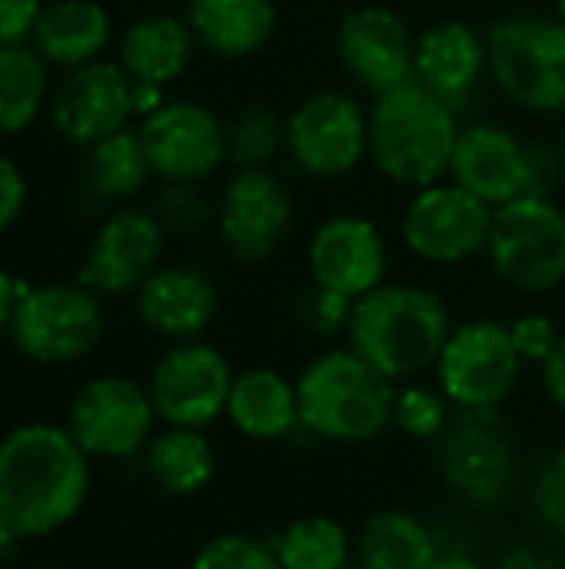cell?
I'll list each match as a JSON object with an SVG mask.
<instances>
[{
  "instance_id": "6da1fadb",
  "label": "cell",
  "mask_w": 565,
  "mask_h": 569,
  "mask_svg": "<svg viewBox=\"0 0 565 569\" xmlns=\"http://www.w3.org/2000/svg\"><path fill=\"white\" fill-rule=\"evenodd\" d=\"M93 493V460L53 420H27L0 433V507L20 540H47L73 527Z\"/></svg>"
},
{
  "instance_id": "7a4b0ae2",
  "label": "cell",
  "mask_w": 565,
  "mask_h": 569,
  "mask_svg": "<svg viewBox=\"0 0 565 569\" xmlns=\"http://www.w3.org/2000/svg\"><path fill=\"white\" fill-rule=\"evenodd\" d=\"M296 380L300 430L306 440L356 450L393 430L396 383L366 363L353 347H326L313 353Z\"/></svg>"
},
{
  "instance_id": "3957f363",
  "label": "cell",
  "mask_w": 565,
  "mask_h": 569,
  "mask_svg": "<svg viewBox=\"0 0 565 569\" xmlns=\"http://www.w3.org/2000/svg\"><path fill=\"white\" fill-rule=\"evenodd\" d=\"M436 480L473 520L523 503L529 457L506 410H456L433 447Z\"/></svg>"
},
{
  "instance_id": "277c9868",
  "label": "cell",
  "mask_w": 565,
  "mask_h": 569,
  "mask_svg": "<svg viewBox=\"0 0 565 569\" xmlns=\"http://www.w3.org/2000/svg\"><path fill=\"white\" fill-rule=\"evenodd\" d=\"M453 327L450 303L436 290L420 283H380L353 300L346 347L393 383H410L433 373Z\"/></svg>"
},
{
  "instance_id": "5b68a950",
  "label": "cell",
  "mask_w": 565,
  "mask_h": 569,
  "mask_svg": "<svg viewBox=\"0 0 565 569\" xmlns=\"http://www.w3.org/2000/svg\"><path fill=\"white\" fill-rule=\"evenodd\" d=\"M460 117L416 80L376 97L370 110V157L376 170L400 187L440 183L456 153Z\"/></svg>"
},
{
  "instance_id": "8992f818",
  "label": "cell",
  "mask_w": 565,
  "mask_h": 569,
  "mask_svg": "<svg viewBox=\"0 0 565 569\" xmlns=\"http://www.w3.org/2000/svg\"><path fill=\"white\" fill-rule=\"evenodd\" d=\"M450 173L453 183L466 187L496 210L519 197L549 200L565 167L563 153L546 143H523L500 123H473L460 130Z\"/></svg>"
},
{
  "instance_id": "52a82bcc",
  "label": "cell",
  "mask_w": 565,
  "mask_h": 569,
  "mask_svg": "<svg viewBox=\"0 0 565 569\" xmlns=\"http://www.w3.org/2000/svg\"><path fill=\"white\" fill-rule=\"evenodd\" d=\"M107 333L103 297L83 283L27 287L7 327L20 357L40 367H73L87 360Z\"/></svg>"
},
{
  "instance_id": "ba28073f",
  "label": "cell",
  "mask_w": 565,
  "mask_h": 569,
  "mask_svg": "<svg viewBox=\"0 0 565 569\" xmlns=\"http://www.w3.org/2000/svg\"><path fill=\"white\" fill-rule=\"evenodd\" d=\"M430 377L456 410H506L523 387L526 363L509 323L473 317L453 327Z\"/></svg>"
},
{
  "instance_id": "9c48e42d",
  "label": "cell",
  "mask_w": 565,
  "mask_h": 569,
  "mask_svg": "<svg viewBox=\"0 0 565 569\" xmlns=\"http://www.w3.org/2000/svg\"><path fill=\"white\" fill-rule=\"evenodd\" d=\"M63 427L93 463H133L163 423L147 383L123 373H100L73 390Z\"/></svg>"
},
{
  "instance_id": "30bf717a",
  "label": "cell",
  "mask_w": 565,
  "mask_h": 569,
  "mask_svg": "<svg viewBox=\"0 0 565 569\" xmlns=\"http://www.w3.org/2000/svg\"><path fill=\"white\" fill-rule=\"evenodd\" d=\"M490 73L529 113L565 110V23L549 17H503L486 30Z\"/></svg>"
},
{
  "instance_id": "8fae6325",
  "label": "cell",
  "mask_w": 565,
  "mask_h": 569,
  "mask_svg": "<svg viewBox=\"0 0 565 569\" xmlns=\"http://www.w3.org/2000/svg\"><path fill=\"white\" fill-rule=\"evenodd\" d=\"M493 273L519 293H549L565 280V213L543 197L493 210L486 243Z\"/></svg>"
},
{
  "instance_id": "7c38bea8",
  "label": "cell",
  "mask_w": 565,
  "mask_h": 569,
  "mask_svg": "<svg viewBox=\"0 0 565 569\" xmlns=\"http://www.w3.org/2000/svg\"><path fill=\"white\" fill-rule=\"evenodd\" d=\"M233 377L236 370L230 357L216 343L200 337L170 343L157 357L143 383L163 427L213 430L226 417Z\"/></svg>"
},
{
  "instance_id": "4fadbf2b",
  "label": "cell",
  "mask_w": 565,
  "mask_h": 569,
  "mask_svg": "<svg viewBox=\"0 0 565 569\" xmlns=\"http://www.w3.org/2000/svg\"><path fill=\"white\" fill-rule=\"evenodd\" d=\"M286 153L306 177H343L370 153V113L350 93H313L286 117Z\"/></svg>"
},
{
  "instance_id": "5bb4252c",
  "label": "cell",
  "mask_w": 565,
  "mask_h": 569,
  "mask_svg": "<svg viewBox=\"0 0 565 569\" xmlns=\"http://www.w3.org/2000/svg\"><path fill=\"white\" fill-rule=\"evenodd\" d=\"M493 207L460 183H433L410 200L400 233L413 257L440 267L473 260L486 250Z\"/></svg>"
},
{
  "instance_id": "9a60e30c",
  "label": "cell",
  "mask_w": 565,
  "mask_h": 569,
  "mask_svg": "<svg viewBox=\"0 0 565 569\" xmlns=\"http://www.w3.org/2000/svg\"><path fill=\"white\" fill-rule=\"evenodd\" d=\"M137 130L150 170L167 183H200L226 160V127L203 103L163 100Z\"/></svg>"
},
{
  "instance_id": "2e32d148",
  "label": "cell",
  "mask_w": 565,
  "mask_h": 569,
  "mask_svg": "<svg viewBox=\"0 0 565 569\" xmlns=\"http://www.w3.org/2000/svg\"><path fill=\"white\" fill-rule=\"evenodd\" d=\"M137 113V80L113 60H93L67 73L50 103L57 133L73 147H93L127 130Z\"/></svg>"
},
{
  "instance_id": "e0dca14e",
  "label": "cell",
  "mask_w": 565,
  "mask_h": 569,
  "mask_svg": "<svg viewBox=\"0 0 565 569\" xmlns=\"http://www.w3.org/2000/svg\"><path fill=\"white\" fill-rule=\"evenodd\" d=\"M167 247V227L150 210L123 207L110 213L77 273V283L100 297H127L143 287V280L160 267Z\"/></svg>"
},
{
  "instance_id": "ac0fdd59",
  "label": "cell",
  "mask_w": 565,
  "mask_h": 569,
  "mask_svg": "<svg viewBox=\"0 0 565 569\" xmlns=\"http://www.w3.org/2000/svg\"><path fill=\"white\" fill-rule=\"evenodd\" d=\"M220 237L240 263L270 260L293 227V200L270 170H236L220 197Z\"/></svg>"
},
{
  "instance_id": "d6986e66",
  "label": "cell",
  "mask_w": 565,
  "mask_h": 569,
  "mask_svg": "<svg viewBox=\"0 0 565 569\" xmlns=\"http://www.w3.org/2000/svg\"><path fill=\"white\" fill-rule=\"evenodd\" d=\"M336 53L346 73L380 97L413 80L416 37L396 10L366 3L343 17L336 30Z\"/></svg>"
},
{
  "instance_id": "ffe728a7",
  "label": "cell",
  "mask_w": 565,
  "mask_h": 569,
  "mask_svg": "<svg viewBox=\"0 0 565 569\" xmlns=\"http://www.w3.org/2000/svg\"><path fill=\"white\" fill-rule=\"evenodd\" d=\"M310 280L323 290L343 293L350 300L366 297L386 283V240L366 217L336 213L323 220L306 250Z\"/></svg>"
},
{
  "instance_id": "44dd1931",
  "label": "cell",
  "mask_w": 565,
  "mask_h": 569,
  "mask_svg": "<svg viewBox=\"0 0 565 569\" xmlns=\"http://www.w3.org/2000/svg\"><path fill=\"white\" fill-rule=\"evenodd\" d=\"M490 70L486 37L466 20H443L416 37L413 80L463 117Z\"/></svg>"
},
{
  "instance_id": "7402d4cb",
  "label": "cell",
  "mask_w": 565,
  "mask_h": 569,
  "mask_svg": "<svg viewBox=\"0 0 565 569\" xmlns=\"http://www.w3.org/2000/svg\"><path fill=\"white\" fill-rule=\"evenodd\" d=\"M133 307L140 323L167 340V343H183V340H200L216 313H220V293L213 280L193 267L173 263V267H157L143 287L133 293Z\"/></svg>"
},
{
  "instance_id": "603a6c76",
  "label": "cell",
  "mask_w": 565,
  "mask_h": 569,
  "mask_svg": "<svg viewBox=\"0 0 565 569\" xmlns=\"http://www.w3.org/2000/svg\"><path fill=\"white\" fill-rule=\"evenodd\" d=\"M223 423L240 440L256 443V447H276V443H290L303 437L296 380L263 363L236 370Z\"/></svg>"
},
{
  "instance_id": "cb8c5ba5",
  "label": "cell",
  "mask_w": 565,
  "mask_h": 569,
  "mask_svg": "<svg viewBox=\"0 0 565 569\" xmlns=\"http://www.w3.org/2000/svg\"><path fill=\"white\" fill-rule=\"evenodd\" d=\"M157 493L170 500H196L220 477V450L210 430L160 427L137 460Z\"/></svg>"
},
{
  "instance_id": "d4e9b609",
  "label": "cell",
  "mask_w": 565,
  "mask_h": 569,
  "mask_svg": "<svg viewBox=\"0 0 565 569\" xmlns=\"http://www.w3.org/2000/svg\"><path fill=\"white\" fill-rule=\"evenodd\" d=\"M436 553V520L410 507L373 510L356 530L360 569H430Z\"/></svg>"
},
{
  "instance_id": "484cf974",
  "label": "cell",
  "mask_w": 565,
  "mask_h": 569,
  "mask_svg": "<svg viewBox=\"0 0 565 569\" xmlns=\"http://www.w3.org/2000/svg\"><path fill=\"white\" fill-rule=\"evenodd\" d=\"M113 37V20L97 0H53L43 3L30 47L57 67L77 70L100 60Z\"/></svg>"
},
{
  "instance_id": "4316f807",
  "label": "cell",
  "mask_w": 565,
  "mask_h": 569,
  "mask_svg": "<svg viewBox=\"0 0 565 569\" xmlns=\"http://www.w3.org/2000/svg\"><path fill=\"white\" fill-rule=\"evenodd\" d=\"M186 23L196 43L223 60L263 50L276 30L273 0H190Z\"/></svg>"
},
{
  "instance_id": "83f0119b",
  "label": "cell",
  "mask_w": 565,
  "mask_h": 569,
  "mask_svg": "<svg viewBox=\"0 0 565 569\" xmlns=\"http://www.w3.org/2000/svg\"><path fill=\"white\" fill-rule=\"evenodd\" d=\"M196 50V37L186 20L173 13H150L133 20L120 37V67L150 87H167L176 80Z\"/></svg>"
},
{
  "instance_id": "f1b7e54d",
  "label": "cell",
  "mask_w": 565,
  "mask_h": 569,
  "mask_svg": "<svg viewBox=\"0 0 565 569\" xmlns=\"http://www.w3.org/2000/svg\"><path fill=\"white\" fill-rule=\"evenodd\" d=\"M270 543L283 569H353L356 563V530L323 510L286 520Z\"/></svg>"
},
{
  "instance_id": "f546056e",
  "label": "cell",
  "mask_w": 565,
  "mask_h": 569,
  "mask_svg": "<svg viewBox=\"0 0 565 569\" xmlns=\"http://www.w3.org/2000/svg\"><path fill=\"white\" fill-rule=\"evenodd\" d=\"M50 63L30 43L0 47V133H23L43 110Z\"/></svg>"
},
{
  "instance_id": "4dcf8cb0",
  "label": "cell",
  "mask_w": 565,
  "mask_h": 569,
  "mask_svg": "<svg viewBox=\"0 0 565 569\" xmlns=\"http://www.w3.org/2000/svg\"><path fill=\"white\" fill-rule=\"evenodd\" d=\"M150 160L140 140V130H120L87 147L83 183L100 200H127L143 190L150 180Z\"/></svg>"
},
{
  "instance_id": "1f68e13d",
  "label": "cell",
  "mask_w": 565,
  "mask_h": 569,
  "mask_svg": "<svg viewBox=\"0 0 565 569\" xmlns=\"http://www.w3.org/2000/svg\"><path fill=\"white\" fill-rule=\"evenodd\" d=\"M523 510L533 530L565 550V443L543 450L526 473Z\"/></svg>"
},
{
  "instance_id": "d6a6232c",
  "label": "cell",
  "mask_w": 565,
  "mask_h": 569,
  "mask_svg": "<svg viewBox=\"0 0 565 569\" xmlns=\"http://www.w3.org/2000/svg\"><path fill=\"white\" fill-rule=\"evenodd\" d=\"M456 407L443 397V390L433 380H410L396 383L393 400V433H400L406 443L416 447H436V440L453 423Z\"/></svg>"
},
{
  "instance_id": "836d02e7",
  "label": "cell",
  "mask_w": 565,
  "mask_h": 569,
  "mask_svg": "<svg viewBox=\"0 0 565 569\" xmlns=\"http://www.w3.org/2000/svg\"><path fill=\"white\" fill-rule=\"evenodd\" d=\"M286 147V123L270 110H246L226 127V160L236 170H266V163Z\"/></svg>"
},
{
  "instance_id": "e575fe53",
  "label": "cell",
  "mask_w": 565,
  "mask_h": 569,
  "mask_svg": "<svg viewBox=\"0 0 565 569\" xmlns=\"http://www.w3.org/2000/svg\"><path fill=\"white\" fill-rule=\"evenodd\" d=\"M186 569H283L270 537H256V533H243V530H223L206 537Z\"/></svg>"
},
{
  "instance_id": "d590c367",
  "label": "cell",
  "mask_w": 565,
  "mask_h": 569,
  "mask_svg": "<svg viewBox=\"0 0 565 569\" xmlns=\"http://www.w3.org/2000/svg\"><path fill=\"white\" fill-rule=\"evenodd\" d=\"M470 513H456V517H443L436 520V533H440V553L430 569H490V553L483 550Z\"/></svg>"
},
{
  "instance_id": "8d00e7d4",
  "label": "cell",
  "mask_w": 565,
  "mask_h": 569,
  "mask_svg": "<svg viewBox=\"0 0 565 569\" xmlns=\"http://www.w3.org/2000/svg\"><path fill=\"white\" fill-rule=\"evenodd\" d=\"M300 313V323L306 333L320 337V340H336L343 337L346 340V327H350V313H353V300L343 297V293H333V290H323V287H310L296 307Z\"/></svg>"
},
{
  "instance_id": "74e56055",
  "label": "cell",
  "mask_w": 565,
  "mask_h": 569,
  "mask_svg": "<svg viewBox=\"0 0 565 569\" xmlns=\"http://www.w3.org/2000/svg\"><path fill=\"white\" fill-rule=\"evenodd\" d=\"M490 569H565V550L533 530L506 540L490 557Z\"/></svg>"
},
{
  "instance_id": "f35d334b",
  "label": "cell",
  "mask_w": 565,
  "mask_h": 569,
  "mask_svg": "<svg viewBox=\"0 0 565 569\" xmlns=\"http://www.w3.org/2000/svg\"><path fill=\"white\" fill-rule=\"evenodd\" d=\"M157 220L167 227V230H200L210 217L206 210V200L203 193L196 190V183H167L157 197V207H153Z\"/></svg>"
},
{
  "instance_id": "ab89813d",
  "label": "cell",
  "mask_w": 565,
  "mask_h": 569,
  "mask_svg": "<svg viewBox=\"0 0 565 569\" xmlns=\"http://www.w3.org/2000/svg\"><path fill=\"white\" fill-rule=\"evenodd\" d=\"M509 337H513V343H516V350H519V357H523V363L526 367H543L546 360H549V353L556 350V343H559V337H563V330L556 327V320L553 317H546V313H519L513 323H509Z\"/></svg>"
},
{
  "instance_id": "60d3db41",
  "label": "cell",
  "mask_w": 565,
  "mask_h": 569,
  "mask_svg": "<svg viewBox=\"0 0 565 569\" xmlns=\"http://www.w3.org/2000/svg\"><path fill=\"white\" fill-rule=\"evenodd\" d=\"M40 10L43 0H0V47L27 43Z\"/></svg>"
},
{
  "instance_id": "b9f144b4",
  "label": "cell",
  "mask_w": 565,
  "mask_h": 569,
  "mask_svg": "<svg viewBox=\"0 0 565 569\" xmlns=\"http://www.w3.org/2000/svg\"><path fill=\"white\" fill-rule=\"evenodd\" d=\"M23 203H27V177L10 157L0 153V233H7L17 223Z\"/></svg>"
},
{
  "instance_id": "7bdbcfd3",
  "label": "cell",
  "mask_w": 565,
  "mask_h": 569,
  "mask_svg": "<svg viewBox=\"0 0 565 569\" xmlns=\"http://www.w3.org/2000/svg\"><path fill=\"white\" fill-rule=\"evenodd\" d=\"M539 387L546 403L565 420V333L559 337L556 350L549 353V360L539 367Z\"/></svg>"
},
{
  "instance_id": "ee69618b",
  "label": "cell",
  "mask_w": 565,
  "mask_h": 569,
  "mask_svg": "<svg viewBox=\"0 0 565 569\" xmlns=\"http://www.w3.org/2000/svg\"><path fill=\"white\" fill-rule=\"evenodd\" d=\"M23 293H27V283H20L10 270L0 267V330L10 327V320L17 313V303H20Z\"/></svg>"
},
{
  "instance_id": "f6af8a7d",
  "label": "cell",
  "mask_w": 565,
  "mask_h": 569,
  "mask_svg": "<svg viewBox=\"0 0 565 569\" xmlns=\"http://www.w3.org/2000/svg\"><path fill=\"white\" fill-rule=\"evenodd\" d=\"M17 543H23V540L17 537V530H13V523H10L7 510L0 507V560H7V557L17 550Z\"/></svg>"
},
{
  "instance_id": "bcb514c9",
  "label": "cell",
  "mask_w": 565,
  "mask_h": 569,
  "mask_svg": "<svg viewBox=\"0 0 565 569\" xmlns=\"http://www.w3.org/2000/svg\"><path fill=\"white\" fill-rule=\"evenodd\" d=\"M556 10H559V20L565 23V0H556Z\"/></svg>"
},
{
  "instance_id": "7dc6e473",
  "label": "cell",
  "mask_w": 565,
  "mask_h": 569,
  "mask_svg": "<svg viewBox=\"0 0 565 569\" xmlns=\"http://www.w3.org/2000/svg\"><path fill=\"white\" fill-rule=\"evenodd\" d=\"M559 153H563V167H565V140H563V150H559Z\"/></svg>"
},
{
  "instance_id": "c3c4849f",
  "label": "cell",
  "mask_w": 565,
  "mask_h": 569,
  "mask_svg": "<svg viewBox=\"0 0 565 569\" xmlns=\"http://www.w3.org/2000/svg\"><path fill=\"white\" fill-rule=\"evenodd\" d=\"M37 569H67V567H37Z\"/></svg>"
},
{
  "instance_id": "681fc988",
  "label": "cell",
  "mask_w": 565,
  "mask_h": 569,
  "mask_svg": "<svg viewBox=\"0 0 565 569\" xmlns=\"http://www.w3.org/2000/svg\"><path fill=\"white\" fill-rule=\"evenodd\" d=\"M353 569H360V567H356V563H353Z\"/></svg>"
}]
</instances>
